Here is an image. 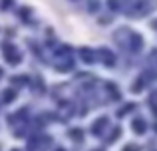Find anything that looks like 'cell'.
Wrapping results in <instances>:
<instances>
[{
  "label": "cell",
  "instance_id": "obj_1",
  "mask_svg": "<svg viewBox=\"0 0 157 151\" xmlns=\"http://www.w3.org/2000/svg\"><path fill=\"white\" fill-rule=\"evenodd\" d=\"M113 40L121 50L129 52V54H139L143 50V38L141 34L133 32L131 28H119L113 34Z\"/></svg>",
  "mask_w": 157,
  "mask_h": 151
},
{
  "label": "cell",
  "instance_id": "obj_2",
  "mask_svg": "<svg viewBox=\"0 0 157 151\" xmlns=\"http://www.w3.org/2000/svg\"><path fill=\"white\" fill-rule=\"evenodd\" d=\"M153 2L151 0H121V12H125L127 16H145L147 12H151Z\"/></svg>",
  "mask_w": 157,
  "mask_h": 151
},
{
  "label": "cell",
  "instance_id": "obj_3",
  "mask_svg": "<svg viewBox=\"0 0 157 151\" xmlns=\"http://www.w3.org/2000/svg\"><path fill=\"white\" fill-rule=\"evenodd\" d=\"M72 64H74V60H72V54H70V50H62V54L58 56V70L60 72H68V70H72Z\"/></svg>",
  "mask_w": 157,
  "mask_h": 151
},
{
  "label": "cell",
  "instance_id": "obj_4",
  "mask_svg": "<svg viewBox=\"0 0 157 151\" xmlns=\"http://www.w3.org/2000/svg\"><path fill=\"white\" fill-rule=\"evenodd\" d=\"M96 54H98V60H100L104 66H113V64H115V56H113V52H109L107 48H100Z\"/></svg>",
  "mask_w": 157,
  "mask_h": 151
},
{
  "label": "cell",
  "instance_id": "obj_5",
  "mask_svg": "<svg viewBox=\"0 0 157 151\" xmlns=\"http://www.w3.org/2000/svg\"><path fill=\"white\" fill-rule=\"evenodd\" d=\"M80 58L84 64H94L98 60V54L92 50V48H80Z\"/></svg>",
  "mask_w": 157,
  "mask_h": 151
},
{
  "label": "cell",
  "instance_id": "obj_6",
  "mask_svg": "<svg viewBox=\"0 0 157 151\" xmlns=\"http://www.w3.org/2000/svg\"><path fill=\"white\" fill-rule=\"evenodd\" d=\"M109 125V119L107 117H100V119H96L94 121V125H92V133L94 135H101L104 133V129Z\"/></svg>",
  "mask_w": 157,
  "mask_h": 151
},
{
  "label": "cell",
  "instance_id": "obj_7",
  "mask_svg": "<svg viewBox=\"0 0 157 151\" xmlns=\"http://www.w3.org/2000/svg\"><path fill=\"white\" fill-rule=\"evenodd\" d=\"M131 129H133V133H137V135H143L147 129V123L143 117H135L133 121H131Z\"/></svg>",
  "mask_w": 157,
  "mask_h": 151
},
{
  "label": "cell",
  "instance_id": "obj_8",
  "mask_svg": "<svg viewBox=\"0 0 157 151\" xmlns=\"http://www.w3.org/2000/svg\"><path fill=\"white\" fill-rule=\"evenodd\" d=\"M143 88H145V76L137 77V80L133 81V85H131V92H133V93H137V92H141Z\"/></svg>",
  "mask_w": 157,
  "mask_h": 151
},
{
  "label": "cell",
  "instance_id": "obj_9",
  "mask_svg": "<svg viewBox=\"0 0 157 151\" xmlns=\"http://www.w3.org/2000/svg\"><path fill=\"white\" fill-rule=\"evenodd\" d=\"M105 89H109V92H111V97H113V100H117V97H119V92H117V88H115V84H111V81H109V84H105Z\"/></svg>",
  "mask_w": 157,
  "mask_h": 151
},
{
  "label": "cell",
  "instance_id": "obj_10",
  "mask_svg": "<svg viewBox=\"0 0 157 151\" xmlns=\"http://www.w3.org/2000/svg\"><path fill=\"white\" fill-rule=\"evenodd\" d=\"M107 6L111 10H121V0H107Z\"/></svg>",
  "mask_w": 157,
  "mask_h": 151
},
{
  "label": "cell",
  "instance_id": "obj_11",
  "mask_svg": "<svg viewBox=\"0 0 157 151\" xmlns=\"http://www.w3.org/2000/svg\"><path fill=\"white\" fill-rule=\"evenodd\" d=\"M133 108H135L133 104H127L125 108H121V109H119V111H117V117H123V115H125V113H129V111H131V109H133Z\"/></svg>",
  "mask_w": 157,
  "mask_h": 151
},
{
  "label": "cell",
  "instance_id": "obj_12",
  "mask_svg": "<svg viewBox=\"0 0 157 151\" xmlns=\"http://www.w3.org/2000/svg\"><path fill=\"white\" fill-rule=\"evenodd\" d=\"M149 104H151V108H153V109H157V92H155V93H151Z\"/></svg>",
  "mask_w": 157,
  "mask_h": 151
},
{
  "label": "cell",
  "instance_id": "obj_13",
  "mask_svg": "<svg viewBox=\"0 0 157 151\" xmlns=\"http://www.w3.org/2000/svg\"><path fill=\"white\" fill-rule=\"evenodd\" d=\"M70 135H72L74 139H82V131H80V129H72V131H70Z\"/></svg>",
  "mask_w": 157,
  "mask_h": 151
},
{
  "label": "cell",
  "instance_id": "obj_14",
  "mask_svg": "<svg viewBox=\"0 0 157 151\" xmlns=\"http://www.w3.org/2000/svg\"><path fill=\"white\" fill-rule=\"evenodd\" d=\"M123 151H139V147H137V145H133V143H129V145L123 147Z\"/></svg>",
  "mask_w": 157,
  "mask_h": 151
},
{
  "label": "cell",
  "instance_id": "obj_15",
  "mask_svg": "<svg viewBox=\"0 0 157 151\" xmlns=\"http://www.w3.org/2000/svg\"><path fill=\"white\" fill-rule=\"evenodd\" d=\"M92 151H104V149H92Z\"/></svg>",
  "mask_w": 157,
  "mask_h": 151
},
{
  "label": "cell",
  "instance_id": "obj_16",
  "mask_svg": "<svg viewBox=\"0 0 157 151\" xmlns=\"http://www.w3.org/2000/svg\"><path fill=\"white\" fill-rule=\"evenodd\" d=\"M58 151H66V149H62V147H60V149H58Z\"/></svg>",
  "mask_w": 157,
  "mask_h": 151
}]
</instances>
